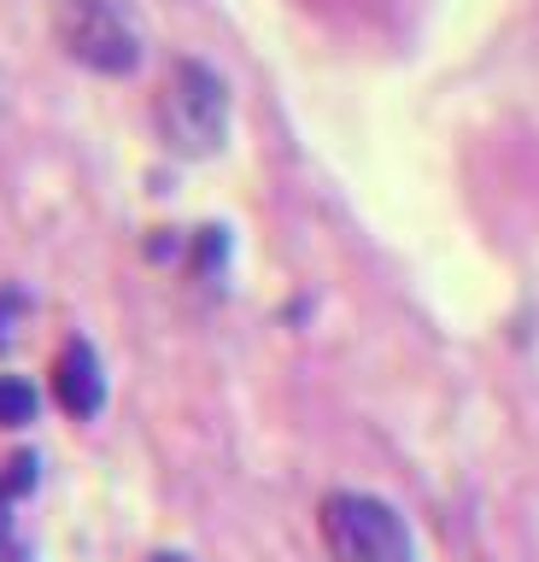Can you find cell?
I'll list each match as a JSON object with an SVG mask.
<instances>
[{"label":"cell","instance_id":"cell-1","mask_svg":"<svg viewBox=\"0 0 539 562\" xmlns=\"http://www.w3.org/2000/svg\"><path fill=\"white\" fill-rule=\"evenodd\" d=\"M159 130L182 158H205L229 135V88L200 59H177L159 94Z\"/></svg>","mask_w":539,"mask_h":562},{"label":"cell","instance_id":"cell-8","mask_svg":"<svg viewBox=\"0 0 539 562\" xmlns=\"http://www.w3.org/2000/svg\"><path fill=\"white\" fill-rule=\"evenodd\" d=\"M0 562H30V551H19V544H0Z\"/></svg>","mask_w":539,"mask_h":562},{"label":"cell","instance_id":"cell-5","mask_svg":"<svg viewBox=\"0 0 539 562\" xmlns=\"http://www.w3.org/2000/svg\"><path fill=\"white\" fill-rule=\"evenodd\" d=\"M36 486V457H12L7 474H0V544H12V509Z\"/></svg>","mask_w":539,"mask_h":562},{"label":"cell","instance_id":"cell-3","mask_svg":"<svg viewBox=\"0 0 539 562\" xmlns=\"http://www.w3.org/2000/svg\"><path fill=\"white\" fill-rule=\"evenodd\" d=\"M54 30H59V47L89 70L130 77L142 65V30H135V18L117 0H59Z\"/></svg>","mask_w":539,"mask_h":562},{"label":"cell","instance_id":"cell-2","mask_svg":"<svg viewBox=\"0 0 539 562\" xmlns=\"http://www.w3.org/2000/svg\"><path fill=\"white\" fill-rule=\"evenodd\" d=\"M323 539L335 562H411V527L393 504L370 492H328L323 498Z\"/></svg>","mask_w":539,"mask_h":562},{"label":"cell","instance_id":"cell-9","mask_svg":"<svg viewBox=\"0 0 539 562\" xmlns=\"http://www.w3.org/2000/svg\"><path fill=\"white\" fill-rule=\"evenodd\" d=\"M147 562H188V557H177V551H159V557H147Z\"/></svg>","mask_w":539,"mask_h":562},{"label":"cell","instance_id":"cell-4","mask_svg":"<svg viewBox=\"0 0 539 562\" xmlns=\"http://www.w3.org/2000/svg\"><path fill=\"white\" fill-rule=\"evenodd\" d=\"M54 398L65 404V416H94L106 404V375H100V358L89 340H71L54 363Z\"/></svg>","mask_w":539,"mask_h":562},{"label":"cell","instance_id":"cell-6","mask_svg":"<svg viewBox=\"0 0 539 562\" xmlns=\"http://www.w3.org/2000/svg\"><path fill=\"white\" fill-rule=\"evenodd\" d=\"M24 422H36V386L0 375V428H24Z\"/></svg>","mask_w":539,"mask_h":562},{"label":"cell","instance_id":"cell-7","mask_svg":"<svg viewBox=\"0 0 539 562\" xmlns=\"http://www.w3.org/2000/svg\"><path fill=\"white\" fill-rule=\"evenodd\" d=\"M24 316V305H19V293H0V351L12 346V323Z\"/></svg>","mask_w":539,"mask_h":562}]
</instances>
